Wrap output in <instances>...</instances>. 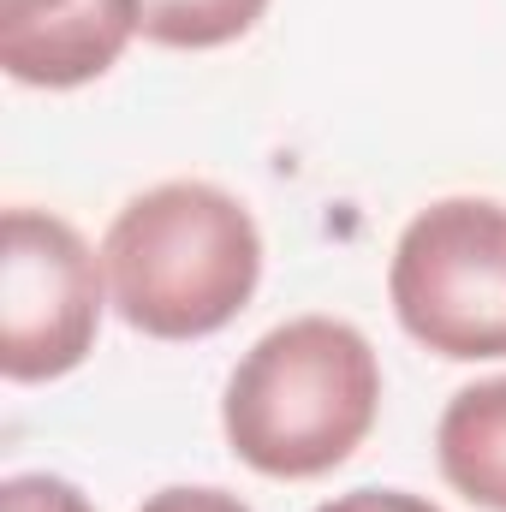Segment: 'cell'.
Listing matches in <instances>:
<instances>
[{
	"label": "cell",
	"mask_w": 506,
	"mask_h": 512,
	"mask_svg": "<svg viewBox=\"0 0 506 512\" xmlns=\"http://www.w3.org/2000/svg\"><path fill=\"white\" fill-rule=\"evenodd\" d=\"M441 477L471 507L506 512V376L459 387L435 423Z\"/></svg>",
	"instance_id": "8992f818"
},
{
	"label": "cell",
	"mask_w": 506,
	"mask_h": 512,
	"mask_svg": "<svg viewBox=\"0 0 506 512\" xmlns=\"http://www.w3.org/2000/svg\"><path fill=\"white\" fill-rule=\"evenodd\" d=\"M137 512H251L239 495H227V489H203V483H179V489H161V495H149Z\"/></svg>",
	"instance_id": "9c48e42d"
},
{
	"label": "cell",
	"mask_w": 506,
	"mask_h": 512,
	"mask_svg": "<svg viewBox=\"0 0 506 512\" xmlns=\"http://www.w3.org/2000/svg\"><path fill=\"white\" fill-rule=\"evenodd\" d=\"M316 512H441L423 495H405V489H352V495H334Z\"/></svg>",
	"instance_id": "30bf717a"
},
{
	"label": "cell",
	"mask_w": 506,
	"mask_h": 512,
	"mask_svg": "<svg viewBox=\"0 0 506 512\" xmlns=\"http://www.w3.org/2000/svg\"><path fill=\"white\" fill-rule=\"evenodd\" d=\"M0 512H96V507L78 483L48 477V471H24V477L0 483Z\"/></svg>",
	"instance_id": "ba28073f"
},
{
	"label": "cell",
	"mask_w": 506,
	"mask_h": 512,
	"mask_svg": "<svg viewBox=\"0 0 506 512\" xmlns=\"http://www.w3.org/2000/svg\"><path fill=\"white\" fill-rule=\"evenodd\" d=\"M137 36V0H0V66L30 90L102 78Z\"/></svg>",
	"instance_id": "5b68a950"
},
{
	"label": "cell",
	"mask_w": 506,
	"mask_h": 512,
	"mask_svg": "<svg viewBox=\"0 0 506 512\" xmlns=\"http://www.w3.org/2000/svg\"><path fill=\"white\" fill-rule=\"evenodd\" d=\"M114 310L149 340L221 334L262 280L251 209L203 179H167L131 197L102 239Z\"/></svg>",
	"instance_id": "7a4b0ae2"
},
{
	"label": "cell",
	"mask_w": 506,
	"mask_h": 512,
	"mask_svg": "<svg viewBox=\"0 0 506 512\" xmlns=\"http://www.w3.org/2000/svg\"><path fill=\"white\" fill-rule=\"evenodd\" d=\"M399 328L453 358H506V203L441 197L399 233L387 262Z\"/></svg>",
	"instance_id": "3957f363"
},
{
	"label": "cell",
	"mask_w": 506,
	"mask_h": 512,
	"mask_svg": "<svg viewBox=\"0 0 506 512\" xmlns=\"http://www.w3.org/2000/svg\"><path fill=\"white\" fill-rule=\"evenodd\" d=\"M381 411L376 346L340 316H292L268 328L227 376V447L280 483H310L346 465Z\"/></svg>",
	"instance_id": "6da1fadb"
},
{
	"label": "cell",
	"mask_w": 506,
	"mask_h": 512,
	"mask_svg": "<svg viewBox=\"0 0 506 512\" xmlns=\"http://www.w3.org/2000/svg\"><path fill=\"white\" fill-rule=\"evenodd\" d=\"M102 256L48 209H6L0 245V370L6 382H54L78 370L102 328Z\"/></svg>",
	"instance_id": "277c9868"
},
{
	"label": "cell",
	"mask_w": 506,
	"mask_h": 512,
	"mask_svg": "<svg viewBox=\"0 0 506 512\" xmlns=\"http://www.w3.org/2000/svg\"><path fill=\"white\" fill-rule=\"evenodd\" d=\"M268 12V0H137V36L155 48H227Z\"/></svg>",
	"instance_id": "52a82bcc"
}]
</instances>
